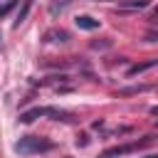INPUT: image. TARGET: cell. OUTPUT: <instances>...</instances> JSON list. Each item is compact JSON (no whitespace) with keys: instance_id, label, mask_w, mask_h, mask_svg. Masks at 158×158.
<instances>
[{"instance_id":"obj_9","label":"cell","mask_w":158,"mask_h":158,"mask_svg":"<svg viewBox=\"0 0 158 158\" xmlns=\"http://www.w3.org/2000/svg\"><path fill=\"white\" fill-rule=\"evenodd\" d=\"M30 10H32V0H22V7H20V12H17V20L12 22L15 27H20L25 20H27V15H30Z\"/></svg>"},{"instance_id":"obj_8","label":"cell","mask_w":158,"mask_h":158,"mask_svg":"<svg viewBox=\"0 0 158 158\" xmlns=\"http://www.w3.org/2000/svg\"><path fill=\"white\" fill-rule=\"evenodd\" d=\"M118 7H123V10H143V7H148V0H118Z\"/></svg>"},{"instance_id":"obj_7","label":"cell","mask_w":158,"mask_h":158,"mask_svg":"<svg viewBox=\"0 0 158 158\" xmlns=\"http://www.w3.org/2000/svg\"><path fill=\"white\" fill-rule=\"evenodd\" d=\"M151 89H153L151 84H133V86L118 89V94H121V96H131V94H143V91H151Z\"/></svg>"},{"instance_id":"obj_10","label":"cell","mask_w":158,"mask_h":158,"mask_svg":"<svg viewBox=\"0 0 158 158\" xmlns=\"http://www.w3.org/2000/svg\"><path fill=\"white\" fill-rule=\"evenodd\" d=\"M69 2H72V0H54V2L49 5V15H52V17H57V15H59Z\"/></svg>"},{"instance_id":"obj_18","label":"cell","mask_w":158,"mask_h":158,"mask_svg":"<svg viewBox=\"0 0 158 158\" xmlns=\"http://www.w3.org/2000/svg\"><path fill=\"white\" fill-rule=\"evenodd\" d=\"M156 126H158V118H156Z\"/></svg>"},{"instance_id":"obj_11","label":"cell","mask_w":158,"mask_h":158,"mask_svg":"<svg viewBox=\"0 0 158 158\" xmlns=\"http://www.w3.org/2000/svg\"><path fill=\"white\" fill-rule=\"evenodd\" d=\"M17 2H20V0H5V2L0 5V20H2V17H7V15L15 10V5H17Z\"/></svg>"},{"instance_id":"obj_17","label":"cell","mask_w":158,"mask_h":158,"mask_svg":"<svg viewBox=\"0 0 158 158\" xmlns=\"http://www.w3.org/2000/svg\"><path fill=\"white\" fill-rule=\"evenodd\" d=\"M0 49H2V32H0Z\"/></svg>"},{"instance_id":"obj_6","label":"cell","mask_w":158,"mask_h":158,"mask_svg":"<svg viewBox=\"0 0 158 158\" xmlns=\"http://www.w3.org/2000/svg\"><path fill=\"white\" fill-rule=\"evenodd\" d=\"M74 22H77V27H79V30H86V32H91V30H96V27L101 25V22H99L96 17H91V15H79Z\"/></svg>"},{"instance_id":"obj_12","label":"cell","mask_w":158,"mask_h":158,"mask_svg":"<svg viewBox=\"0 0 158 158\" xmlns=\"http://www.w3.org/2000/svg\"><path fill=\"white\" fill-rule=\"evenodd\" d=\"M111 47V40H99V42H91V49H109Z\"/></svg>"},{"instance_id":"obj_2","label":"cell","mask_w":158,"mask_h":158,"mask_svg":"<svg viewBox=\"0 0 158 158\" xmlns=\"http://www.w3.org/2000/svg\"><path fill=\"white\" fill-rule=\"evenodd\" d=\"M40 116H49L54 121H72L69 111H62V109H54V106H32V109H27V111L20 114V123H32Z\"/></svg>"},{"instance_id":"obj_5","label":"cell","mask_w":158,"mask_h":158,"mask_svg":"<svg viewBox=\"0 0 158 158\" xmlns=\"http://www.w3.org/2000/svg\"><path fill=\"white\" fill-rule=\"evenodd\" d=\"M153 67H158V59H146V62L131 64V67H128V72H126V77H136V74H143V72H148V69H153Z\"/></svg>"},{"instance_id":"obj_15","label":"cell","mask_w":158,"mask_h":158,"mask_svg":"<svg viewBox=\"0 0 158 158\" xmlns=\"http://www.w3.org/2000/svg\"><path fill=\"white\" fill-rule=\"evenodd\" d=\"M151 116H158V106H151Z\"/></svg>"},{"instance_id":"obj_16","label":"cell","mask_w":158,"mask_h":158,"mask_svg":"<svg viewBox=\"0 0 158 158\" xmlns=\"http://www.w3.org/2000/svg\"><path fill=\"white\" fill-rule=\"evenodd\" d=\"M146 158H158V153H151V156H146Z\"/></svg>"},{"instance_id":"obj_13","label":"cell","mask_w":158,"mask_h":158,"mask_svg":"<svg viewBox=\"0 0 158 158\" xmlns=\"http://www.w3.org/2000/svg\"><path fill=\"white\" fill-rule=\"evenodd\" d=\"M77 146H81V148L89 146V136H86V133H79V136H77Z\"/></svg>"},{"instance_id":"obj_4","label":"cell","mask_w":158,"mask_h":158,"mask_svg":"<svg viewBox=\"0 0 158 158\" xmlns=\"http://www.w3.org/2000/svg\"><path fill=\"white\" fill-rule=\"evenodd\" d=\"M42 42H69V32L67 30H59V27H52V30H47L44 35H42Z\"/></svg>"},{"instance_id":"obj_1","label":"cell","mask_w":158,"mask_h":158,"mask_svg":"<svg viewBox=\"0 0 158 158\" xmlns=\"http://www.w3.org/2000/svg\"><path fill=\"white\" fill-rule=\"evenodd\" d=\"M54 143L49 138H42V136H22L17 143H15V151L20 156H35V153H47L52 151Z\"/></svg>"},{"instance_id":"obj_14","label":"cell","mask_w":158,"mask_h":158,"mask_svg":"<svg viewBox=\"0 0 158 158\" xmlns=\"http://www.w3.org/2000/svg\"><path fill=\"white\" fill-rule=\"evenodd\" d=\"M146 40H148V42H158V32H148Z\"/></svg>"},{"instance_id":"obj_3","label":"cell","mask_w":158,"mask_h":158,"mask_svg":"<svg viewBox=\"0 0 158 158\" xmlns=\"http://www.w3.org/2000/svg\"><path fill=\"white\" fill-rule=\"evenodd\" d=\"M153 141H156V136H143L141 141H133V143H123V146L109 148V151L104 153V158H114V156H123V153H136V151H141V148H148Z\"/></svg>"}]
</instances>
